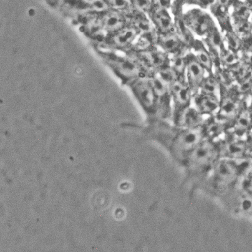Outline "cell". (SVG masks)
Wrapping results in <instances>:
<instances>
[{
  "label": "cell",
  "instance_id": "28",
  "mask_svg": "<svg viewBox=\"0 0 252 252\" xmlns=\"http://www.w3.org/2000/svg\"><path fill=\"white\" fill-rule=\"evenodd\" d=\"M155 73L158 74L159 77L161 78L162 80L165 81L169 86H170L172 83H173L174 81L178 79L177 74L174 72L173 69L170 67V66L163 68V69L159 70L158 72Z\"/></svg>",
  "mask_w": 252,
  "mask_h": 252
},
{
  "label": "cell",
  "instance_id": "7",
  "mask_svg": "<svg viewBox=\"0 0 252 252\" xmlns=\"http://www.w3.org/2000/svg\"><path fill=\"white\" fill-rule=\"evenodd\" d=\"M140 35V32L129 21L122 29L109 35L104 45L99 47L126 53L132 49Z\"/></svg>",
  "mask_w": 252,
  "mask_h": 252
},
{
  "label": "cell",
  "instance_id": "35",
  "mask_svg": "<svg viewBox=\"0 0 252 252\" xmlns=\"http://www.w3.org/2000/svg\"><path fill=\"white\" fill-rule=\"evenodd\" d=\"M247 1H248V4H250V6H252V0H247Z\"/></svg>",
  "mask_w": 252,
  "mask_h": 252
},
{
  "label": "cell",
  "instance_id": "25",
  "mask_svg": "<svg viewBox=\"0 0 252 252\" xmlns=\"http://www.w3.org/2000/svg\"><path fill=\"white\" fill-rule=\"evenodd\" d=\"M234 32L240 39H248L252 31V26L247 21H234Z\"/></svg>",
  "mask_w": 252,
  "mask_h": 252
},
{
  "label": "cell",
  "instance_id": "3",
  "mask_svg": "<svg viewBox=\"0 0 252 252\" xmlns=\"http://www.w3.org/2000/svg\"><path fill=\"white\" fill-rule=\"evenodd\" d=\"M220 158V139L205 138L192 151L182 168L185 170L187 180L200 187Z\"/></svg>",
  "mask_w": 252,
  "mask_h": 252
},
{
  "label": "cell",
  "instance_id": "27",
  "mask_svg": "<svg viewBox=\"0 0 252 252\" xmlns=\"http://www.w3.org/2000/svg\"><path fill=\"white\" fill-rule=\"evenodd\" d=\"M220 61L226 67H233L238 64L239 57L235 51L229 49L220 54Z\"/></svg>",
  "mask_w": 252,
  "mask_h": 252
},
{
  "label": "cell",
  "instance_id": "36",
  "mask_svg": "<svg viewBox=\"0 0 252 252\" xmlns=\"http://www.w3.org/2000/svg\"><path fill=\"white\" fill-rule=\"evenodd\" d=\"M152 1H153V3H154V2H155L156 0H152Z\"/></svg>",
  "mask_w": 252,
  "mask_h": 252
},
{
  "label": "cell",
  "instance_id": "10",
  "mask_svg": "<svg viewBox=\"0 0 252 252\" xmlns=\"http://www.w3.org/2000/svg\"><path fill=\"white\" fill-rule=\"evenodd\" d=\"M98 17L109 35L122 29L129 22V18L125 14L109 9L99 13Z\"/></svg>",
  "mask_w": 252,
  "mask_h": 252
},
{
  "label": "cell",
  "instance_id": "26",
  "mask_svg": "<svg viewBox=\"0 0 252 252\" xmlns=\"http://www.w3.org/2000/svg\"><path fill=\"white\" fill-rule=\"evenodd\" d=\"M195 57L205 70L209 73L212 72L213 62H212L211 56L207 52L206 49L202 47L199 48L197 50V54Z\"/></svg>",
  "mask_w": 252,
  "mask_h": 252
},
{
  "label": "cell",
  "instance_id": "6",
  "mask_svg": "<svg viewBox=\"0 0 252 252\" xmlns=\"http://www.w3.org/2000/svg\"><path fill=\"white\" fill-rule=\"evenodd\" d=\"M68 17L74 18L81 15L97 14L108 9L104 0H46Z\"/></svg>",
  "mask_w": 252,
  "mask_h": 252
},
{
  "label": "cell",
  "instance_id": "2",
  "mask_svg": "<svg viewBox=\"0 0 252 252\" xmlns=\"http://www.w3.org/2000/svg\"><path fill=\"white\" fill-rule=\"evenodd\" d=\"M247 170V158L241 160L221 158L199 188L214 198L223 200Z\"/></svg>",
  "mask_w": 252,
  "mask_h": 252
},
{
  "label": "cell",
  "instance_id": "34",
  "mask_svg": "<svg viewBox=\"0 0 252 252\" xmlns=\"http://www.w3.org/2000/svg\"><path fill=\"white\" fill-rule=\"evenodd\" d=\"M186 1L189 3H195V4H200V0H185Z\"/></svg>",
  "mask_w": 252,
  "mask_h": 252
},
{
  "label": "cell",
  "instance_id": "16",
  "mask_svg": "<svg viewBox=\"0 0 252 252\" xmlns=\"http://www.w3.org/2000/svg\"><path fill=\"white\" fill-rule=\"evenodd\" d=\"M157 45L160 46V49L168 54H178L182 41L177 34L170 32L167 34H158L157 41Z\"/></svg>",
  "mask_w": 252,
  "mask_h": 252
},
{
  "label": "cell",
  "instance_id": "9",
  "mask_svg": "<svg viewBox=\"0 0 252 252\" xmlns=\"http://www.w3.org/2000/svg\"><path fill=\"white\" fill-rule=\"evenodd\" d=\"M185 24L197 34L207 35L209 32L215 27L211 17L200 10L195 9L190 11L184 18Z\"/></svg>",
  "mask_w": 252,
  "mask_h": 252
},
{
  "label": "cell",
  "instance_id": "32",
  "mask_svg": "<svg viewBox=\"0 0 252 252\" xmlns=\"http://www.w3.org/2000/svg\"><path fill=\"white\" fill-rule=\"evenodd\" d=\"M235 0H216L215 4L220 7L224 8V9H228L229 6L234 4Z\"/></svg>",
  "mask_w": 252,
  "mask_h": 252
},
{
  "label": "cell",
  "instance_id": "19",
  "mask_svg": "<svg viewBox=\"0 0 252 252\" xmlns=\"http://www.w3.org/2000/svg\"><path fill=\"white\" fill-rule=\"evenodd\" d=\"M109 9L125 14L127 17L132 16L136 10L132 0H104Z\"/></svg>",
  "mask_w": 252,
  "mask_h": 252
},
{
  "label": "cell",
  "instance_id": "22",
  "mask_svg": "<svg viewBox=\"0 0 252 252\" xmlns=\"http://www.w3.org/2000/svg\"><path fill=\"white\" fill-rule=\"evenodd\" d=\"M170 67L173 69L179 79H184V73L187 69V60L180 54H173L170 63Z\"/></svg>",
  "mask_w": 252,
  "mask_h": 252
},
{
  "label": "cell",
  "instance_id": "11",
  "mask_svg": "<svg viewBox=\"0 0 252 252\" xmlns=\"http://www.w3.org/2000/svg\"><path fill=\"white\" fill-rule=\"evenodd\" d=\"M204 116L195 107H189L172 119L175 125L184 128L194 129L202 127L205 123Z\"/></svg>",
  "mask_w": 252,
  "mask_h": 252
},
{
  "label": "cell",
  "instance_id": "31",
  "mask_svg": "<svg viewBox=\"0 0 252 252\" xmlns=\"http://www.w3.org/2000/svg\"><path fill=\"white\" fill-rule=\"evenodd\" d=\"M244 59H245V63L252 66V45L248 47L244 52Z\"/></svg>",
  "mask_w": 252,
  "mask_h": 252
},
{
  "label": "cell",
  "instance_id": "17",
  "mask_svg": "<svg viewBox=\"0 0 252 252\" xmlns=\"http://www.w3.org/2000/svg\"><path fill=\"white\" fill-rule=\"evenodd\" d=\"M226 124L218 120L215 116L211 119L205 120L202 129H203L205 138L211 140H219L220 135L224 132Z\"/></svg>",
  "mask_w": 252,
  "mask_h": 252
},
{
  "label": "cell",
  "instance_id": "21",
  "mask_svg": "<svg viewBox=\"0 0 252 252\" xmlns=\"http://www.w3.org/2000/svg\"><path fill=\"white\" fill-rule=\"evenodd\" d=\"M233 18L235 21H247L251 14V6L247 2L235 1Z\"/></svg>",
  "mask_w": 252,
  "mask_h": 252
},
{
  "label": "cell",
  "instance_id": "1",
  "mask_svg": "<svg viewBox=\"0 0 252 252\" xmlns=\"http://www.w3.org/2000/svg\"><path fill=\"white\" fill-rule=\"evenodd\" d=\"M143 131L144 135L165 149L182 167L192 151L205 139L202 127L184 128L162 119L148 120Z\"/></svg>",
  "mask_w": 252,
  "mask_h": 252
},
{
  "label": "cell",
  "instance_id": "20",
  "mask_svg": "<svg viewBox=\"0 0 252 252\" xmlns=\"http://www.w3.org/2000/svg\"><path fill=\"white\" fill-rule=\"evenodd\" d=\"M199 90H200L201 94L218 96L220 91V84L216 78L210 76L204 78Z\"/></svg>",
  "mask_w": 252,
  "mask_h": 252
},
{
  "label": "cell",
  "instance_id": "30",
  "mask_svg": "<svg viewBox=\"0 0 252 252\" xmlns=\"http://www.w3.org/2000/svg\"><path fill=\"white\" fill-rule=\"evenodd\" d=\"M252 89V74L246 79L240 81L238 86V91L240 94H246Z\"/></svg>",
  "mask_w": 252,
  "mask_h": 252
},
{
  "label": "cell",
  "instance_id": "15",
  "mask_svg": "<svg viewBox=\"0 0 252 252\" xmlns=\"http://www.w3.org/2000/svg\"><path fill=\"white\" fill-rule=\"evenodd\" d=\"M239 112V105L236 99L231 96H225L220 99V107L215 117L220 122L227 124L234 120Z\"/></svg>",
  "mask_w": 252,
  "mask_h": 252
},
{
  "label": "cell",
  "instance_id": "18",
  "mask_svg": "<svg viewBox=\"0 0 252 252\" xmlns=\"http://www.w3.org/2000/svg\"><path fill=\"white\" fill-rule=\"evenodd\" d=\"M234 120L233 132L235 136L240 137L252 128V113L248 109L239 112Z\"/></svg>",
  "mask_w": 252,
  "mask_h": 252
},
{
  "label": "cell",
  "instance_id": "14",
  "mask_svg": "<svg viewBox=\"0 0 252 252\" xmlns=\"http://www.w3.org/2000/svg\"><path fill=\"white\" fill-rule=\"evenodd\" d=\"M193 98L195 108L203 116L215 115L220 107V99L218 96L197 93L194 94Z\"/></svg>",
  "mask_w": 252,
  "mask_h": 252
},
{
  "label": "cell",
  "instance_id": "4",
  "mask_svg": "<svg viewBox=\"0 0 252 252\" xmlns=\"http://www.w3.org/2000/svg\"><path fill=\"white\" fill-rule=\"evenodd\" d=\"M94 47L109 69L122 81L123 84L128 85L139 78L148 77V73L143 66L132 55L99 46H94Z\"/></svg>",
  "mask_w": 252,
  "mask_h": 252
},
{
  "label": "cell",
  "instance_id": "24",
  "mask_svg": "<svg viewBox=\"0 0 252 252\" xmlns=\"http://www.w3.org/2000/svg\"><path fill=\"white\" fill-rule=\"evenodd\" d=\"M250 67H251L247 64L246 63H245V64H239L238 63L237 65L230 68V77L240 82L243 79H246L247 77L252 75Z\"/></svg>",
  "mask_w": 252,
  "mask_h": 252
},
{
  "label": "cell",
  "instance_id": "13",
  "mask_svg": "<svg viewBox=\"0 0 252 252\" xmlns=\"http://www.w3.org/2000/svg\"><path fill=\"white\" fill-rule=\"evenodd\" d=\"M187 60V78L189 86L193 91V95L198 92L200 84L204 79L205 69L198 62L196 57L191 56Z\"/></svg>",
  "mask_w": 252,
  "mask_h": 252
},
{
  "label": "cell",
  "instance_id": "12",
  "mask_svg": "<svg viewBox=\"0 0 252 252\" xmlns=\"http://www.w3.org/2000/svg\"><path fill=\"white\" fill-rule=\"evenodd\" d=\"M153 23L156 31L158 34H167L172 32L174 23L167 9H162L154 5L152 11L148 14Z\"/></svg>",
  "mask_w": 252,
  "mask_h": 252
},
{
  "label": "cell",
  "instance_id": "37",
  "mask_svg": "<svg viewBox=\"0 0 252 252\" xmlns=\"http://www.w3.org/2000/svg\"></svg>",
  "mask_w": 252,
  "mask_h": 252
},
{
  "label": "cell",
  "instance_id": "8",
  "mask_svg": "<svg viewBox=\"0 0 252 252\" xmlns=\"http://www.w3.org/2000/svg\"><path fill=\"white\" fill-rule=\"evenodd\" d=\"M170 91L172 97V119L190 107L193 94L185 79H178L172 83L170 85Z\"/></svg>",
  "mask_w": 252,
  "mask_h": 252
},
{
  "label": "cell",
  "instance_id": "33",
  "mask_svg": "<svg viewBox=\"0 0 252 252\" xmlns=\"http://www.w3.org/2000/svg\"><path fill=\"white\" fill-rule=\"evenodd\" d=\"M154 5L162 9H168L171 6V0H156Z\"/></svg>",
  "mask_w": 252,
  "mask_h": 252
},
{
  "label": "cell",
  "instance_id": "5",
  "mask_svg": "<svg viewBox=\"0 0 252 252\" xmlns=\"http://www.w3.org/2000/svg\"><path fill=\"white\" fill-rule=\"evenodd\" d=\"M136 100L145 113L148 120L158 119L157 96L149 77H142L129 84Z\"/></svg>",
  "mask_w": 252,
  "mask_h": 252
},
{
  "label": "cell",
  "instance_id": "29",
  "mask_svg": "<svg viewBox=\"0 0 252 252\" xmlns=\"http://www.w3.org/2000/svg\"><path fill=\"white\" fill-rule=\"evenodd\" d=\"M240 38L234 32V31H228L226 34V41L228 47L231 51H237L241 46Z\"/></svg>",
  "mask_w": 252,
  "mask_h": 252
},
{
  "label": "cell",
  "instance_id": "23",
  "mask_svg": "<svg viewBox=\"0 0 252 252\" xmlns=\"http://www.w3.org/2000/svg\"><path fill=\"white\" fill-rule=\"evenodd\" d=\"M207 35V42L212 49L215 51H220V54L223 52V39L220 31L216 27L212 28L211 31L209 32Z\"/></svg>",
  "mask_w": 252,
  "mask_h": 252
}]
</instances>
